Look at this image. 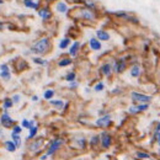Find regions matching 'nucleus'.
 Wrapping results in <instances>:
<instances>
[{
  "label": "nucleus",
  "mask_w": 160,
  "mask_h": 160,
  "mask_svg": "<svg viewBox=\"0 0 160 160\" xmlns=\"http://www.w3.org/2000/svg\"><path fill=\"white\" fill-rule=\"evenodd\" d=\"M53 95H54V91H53V90H47V91L44 93V99L49 100V99L53 97Z\"/></svg>",
  "instance_id": "obj_24"
},
{
  "label": "nucleus",
  "mask_w": 160,
  "mask_h": 160,
  "mask_svg": "<svg viewBox=\"0 0 160 160\" xmlns=\"http://www.w3.org/2000/svg\"><path fill=\"white\" fill-rule=\"evenodd\" d=\"M101 70H102V74L110 75V73H111V65H110V64H105V65L101 68Z\"/></svg>",
  "instance_id": "obj_16"
},
{
  "label": "nucleus",
  "mask_w": 160,
  "mask_h": 160,
  "mask_svg": "<svg viewBox=\"0 0 160 160\" xmlns=\"http://www.w3.org/2000/svg\"><path fill=\"white\" fill-rule=\"evenodd\" d=\"M33 62H34V63H37V64H42V65L47 64V62H46V60H42L41 58H33Z\"/></svg>",
  "instance_id": "obj_30"
},
{
  "label": "nucleus",
  "mask_w": 160,
  "mask_h": 160,
  "mask_svg": "<svg viewBox=\"0 0 160 160\" xmlns=\"http://www.w3.org/2000/svg\"><path fill=\"white\" fill-rule=\"evenodd\" d=\"M96 36H97V38L101 40V41H109V40H110V34L106 32V31H102V30L96 31Z\"/></svg>",
  "instance_id": "obj_7"
},
{
  "label": "nucleus",
  "mask_w": 160,
  "mask_h": 160,
  "mask_svg": "<svg viewBox=\"0 0 160 160\" xmlns=\"http://www.w3.org/2000/svg\"><path fill=\"white\" fill-rule=\"evenodd\" d=\"M154 137L159 140V139H160V131H156V132H155V134H154Z\"/></svg>",
  "instance_id": "obj_36"
},
{
  "label": "nucleus",
  "mask_w": 160,
  "mask_h": 160,
  "mask_svg": "<svg viewBox=\"0 0 160 160\" xmlns=\"http://www.w3.org/2000/svg\"><path fill=\"white\" fill-rule=\"evenodd\" d=\"M3 3H4V2H3V0H0V4H3Z\"/></svg>",
  "instance_id": "obj_39"
},
{
  "label": "nucleus",
  "mask_w": 160,
  "mask_h": 160,
  "mask_svg": "<svg viewBox=\"0 0 160 160\" xmlns=\"http://www.w3.org/2000/svg\"><path fill=\"white\" fill-rule=\"evenodd\" d=\"M137 109H138V111H145V110L148 109V103L139 105V106H137Z\"/></svg>",
  "instance_id": "obj_28"
},
{
  "label": "nucleus",
  "mask_w": 160,
  "mask_h": 160,
  "mask_svg": "<svg viewBox=\"0 0 160 160\" xmlns=\"http://www.w3.org/2000/svg\"><path fill=\"white\" fill-rule=\"evenodd\" d=\"M139 73H140V68H139L138 65H134V67L132 68V70H131V75L136 78V77L139 75Z\"/></svg>",
  "instance_id": "obj_18"
},
{
  "label": "nucleus",
  "mask_w": 160,
  "mask_h": 160,
  "mask_svg": "<svg viewBox=\"0 0 160 160\" xmlns=\"http://www.w3.org/2000/svg\"><path fill=\"white\" fill-rule=\"evenodd\" d=\"M20 101V95H14V97H12V102L14 103H17Z\"/></svg>",
  "instance_id": "obj_34"
},
{
  "label": "nucleus",
  "mask_w": 160,
  "mask_h": 160,
  "mask_svg": "<svg viewBox=\"0 0 160 160\" xmlns=\"http://www.w3.org/2000/svg\"><path fill=\"white\" fill-rule=\"evenodd\" d=\"M5 148H6V150L8 152H15L16 150V145H15V143H14V142H5Z\"/></svg>",
  "instance_id": "obj_13"
},
{
  "label": "nucleus",
  "mask_w": 160,
  "mask_h": 160,
  "mask_svg": "<svg viewBox=\"0 0 160 160\" xmlns=\"http://www.w3.org/2000/svg\"><path fill=\"white\" fill-rule=\"evenodd\" d=\"M156 131H160V123L158 124V128H156Z\"/></svg>",
  "instance_id": "obj_38"
},
{
  "label": "nucleus",
  "mask_w": 160,
  "mask_h": 160,
  "mask_svg": "<svg viewBox=\"0 0 160 160\" xmlns=\"http://www.w3.org/2000/svg\"><path fill=\"white\" fill-rule=\"evenodd\" d=\"M0 77H2L3 79H5V80H9L10 79V72H2L0 73Z\"/></svg>",
  "instance_id": "obj_26"
},
{
  "label": "nucleus",
  "mask_w": 160,
  "mask_h": 160,
  "mask_svg": "<svg viewBox=\"0 0 160 160\" xmlns=\"http://www.w3.org/2000/svg\"><path fill=\"white\" fill-rule=\"evenodd\" d=\"M90 47H91L94 51H99V49H101V43H100L99 40L91 38V40H90Z\"/></svg>",
  "instance_id": "obj_10"
},
{
  "label": "nucleus",
  "mask_w": 160,
  "mask_h": 160,
  "mask_svg": "<svg viewBox=\"0 0 160 160\" xmlns=\"http://www.w3.org/2000/svg\"><path fill=\"white\" fill-rule=\"evenodd\" d=\"M159 144H160V139H159Z\"/></svg>",
  "instance_id": "obj_40"
},
{
  "label": "nucleus",
  "mask_w": 160,
  "mask_h": 160,
  "mask_svg": "<svg viewBox=\"0 0 160 160\" xmlns=\"http://www.w3.org/2000/svg\"><path fill=\"white\" fill-rule=\"evenodd\" d=\"M65 79H67L68 81H73V80L75 79V74H74V73H69V74L65 77Z\"/></svg>",
  "instance_id": "obj_29"
},
{
  "label": "nucleus",
  "mask_w": 160,
  "mask_h": 160,
  "mask_svg": "<svg viewBox=\"0 0 160 160\" xmlns=\"http://www.w3.org/2000/svg\"><path fill=\"white\" fill-rule=\"evenodd\" d=\"M12 105H14L12 100H10V99H5V101H4V109H10Z\"/></svg>",
  "instance_id": "obj_21"
},
{
  "label": "nucleus",
  "mask_w": 160,
  "mask_h": 160,
  "mask_svg": "<svg viewBox=\"0 0 160 160\" xmlns=\"http://www.w3.org/2000/svg\"><path fill=\"white\" fill-rule=\"evenodd\" d=\"M94 89H95V91H101V90H103V84L100 83V84H97Z\"/></svg>",
  "instance_id": "obj_31"
},
{
  "label": "nucleus",
  "mask_w": 160,
  "mask_h": 160,
  "mask_svg": "<svg viewBox=\"0 0 160 160\" xmlns=\"http://www.w3.org/2000/svg\"><path fill=\"white\" fill-rule=\"evenodd\" d=\"M36 133H37V127L32 126V127L30 128V136H28V138H33L34 136H36Z\"/></svg>",
  "instance_id": "obj_22"
},
{
  "label": "nucleus",
  "mask_w": 160,
  "mask_h": 160,
  "mask_svg": "<svg viewBox=\"0 0 160 160\" xmlns=\"http://www.w3.org/2000/svg\"><path fill=\"white\" fill-rule=\"evenodd\" d=\"M32 100H33V101H37V100H38V97H37V96H33V97H32Z\"/></svg>",
  "instance_id": "obj_37"
},
{
  "label": "nucleus",
  "mask_w": 160,
  "mask_h": 160,
  "mask_svg": "<svg viewBox=\"0 0 160 160\" xmlns=\"http://www.w3.org/2000/svg\"><path fill=\"white\" fill-rule=\"evenodd\" d=\"M51 103L53 105V106H56V107H58V109H62L63 106H64V103H63V101H51Z\"/></svg>",
  "instance_id": "obj_23"
},
{
  "label": "nucleus",
  "mask_w": 160,
  "mask_h": 160,
  "mask_svg": "<svg viewBox=\"0 0 160 160\" xmlns=\"http://www.w3.org/2000/svg\"><path fill=\"white\" fill-rule=\"evenodd\" d=\"M57 10H58L59 12H65V11H67V5H65L64 3H58V4H57Z\"/></svg>",
  "instance_id": "obj_20"
},
{
  "label": "nucleus",
  "mask_w": 160,
  "mask_h": 160,
  "mask_svg": "<svg viewBox=\"0 0 160 160\" xmlns=\"http://www.w3.org/2000/svg\"><path fill=\"white\" fill-rule=\"evenodd\" d=\"M43 143V140L42 139H40V140H36V142H33V143L30 145V149L31 150H37L40 147H41V144Z\"/></svg>",
  "instance_id": "obj_15"
},
{
  "label": "nucleus",
  "mask_w": 160,
  "mask_h": 160,
  "mask_svg": "<svg viewBox=\"0 0 160 160\" xmlns=\"http://www.w3.org/2000/svg\"><path fill=\"white\" fill-rule=\"evenodd\" d=\"M11 136H12V142L15 143V145H16L17 148H19V147L21 145V138H20V136H19V134H16V133H12Z\"/></svg>",
  "instance_id": "obj_14"
},
{
  "label": "nucleus",
  "mask_w": 160,
  "mask_h": 160,
  "mask_svg": "<svg viewBox=\"0 0 160 160\" xmlns=\"http://www.w3.org/2000/svg\"><path fill=\"white\" fill-rule=\"evenodd\" d=\"M47 48H48V40L43 38V40L38 41L36 44L32 47V52L37 53V54H42V53H44L47 51Z\"/></svg>",
  "instance_id": "obj_1"
},
{
  "label": "nucleus",
  "mask_w": 160,
  "mask_h": 160,
  "mask_svg": "<svg viewBox=\"0 0 160 160\" xmlns=\"http://www.w3.org/2000/svg\"><path fill=\"white\" fill-rule=\"evenodd\" d=\"M63 143V142L60 140V139H58V140H54V142H53V144L51 145V148L48 149V152H47V155H51V154H53V153H54L59 147H60V144Z\"/></svg>",
  "instance_id": "obj_6"
},
{
  "label": "nucleus",
  "mask_w": 160,
  "mask_h": 160,
  "mask_svg": "<svg viewBox=\"0 0 160 160\" xmlns=\"http://www.w3.org/2000/svg\"><path fill=\"white\" fill-rule=\"evenodd\" d=\"M124 68H126V63H124L122 59L118 60V62L116 63V65H115V70H116L117 73H122L123 70H124Z\"/></svg>",
  "instance_id": "obj_9"
},
{
  "label": "nucleus",
  "mask_w": 160,
  "mask_h": 160,
  "mask_svg": "<svg viewBox=\"0 0 160 160\" xmlns=\"http://www.w3.org/2000/svg\"><path fill=\"white\" fill-rule=\"evenodd\" d=\"M137 156H138V158H142V159H144V158L147 159V158H149V155H148V154H145V153H140V152H138V153H137Z\"/></svg>",
  "instance_id": "obj_32"
},
{
  "label": "nucleus",
  "mask_w": 160,
  "mask_h": 160,
  "mask_svg": "<svg viewBox=\"0 0 160 160\" xmlns=\"http://www.w3.org/2000/svg\"><path fill=\"white\" fill-rule=\"evenodd\" d=\"M0 69H2V72H9V67L6 64H3L2 67H0Z\"/></svg>",
  "instance_id": "obj_35"
},
{
  "label": "nucleus",
  "mask_w": 160,
  "mask_h": 160,
  "mask_svg": "<svg viewBox=\"0 0 160 160\" xmlns=\"http://www.w3.org/2000/svg\"><path fill=\"white\" fill-rule=\"evenodd\" d=\"M21 131H22V128H21V127H19V126H15V127H14V131H12V133L19 134Z\"/></svg>",
  "instance_id": "obj_33"
},
{
  "label": "nucleus",
  "mask_w": 160,
  "mask_h": 160,
  "mask_svg": "<svg viewBox=\"0 0 160 160\" xmlns=\"http://www.w3.org/2000/svg\"><path fill=\"white\" fill-rule=\"evenodd\" d=\"M2 124H3L5 128H10V127L14 126V121H12V118H10L9 115L4 113V115L2 116Z\"/></svg>",
  "instance_id": "obj_3"
},
{
  "label": "nucleus",
  "mask_w": 160,
  "mask_h": 160,
  "mask_svg": "<svg viewBox=\"0 0 160 160\" xmlns=\"http://www.w3.org/2000/svg\"><path fill=\"white\" fill-rule=\"evenodd\" d=\"M81 16L84 17L85 20H93L94 19V14L89 10V9H84L83 11H81Z\"/></svg>",
  "instance_id": "obj_8"
},
{
  "label": "nucleus",
  "mask_w": 160,
  "mask_h": 160,
  "mask_svg": "<svg viewBox=\"0 0 160 160\" xmlns=\"http://www.w3.org/2000/svg\"><path fill=\"white\" fill-rule=\"evenodd\" d=\"M110 123H111L110 116H103V117H101V118H99L96 121V124L99 127H106V126H109Z\"/></svg>",
  "instance_id": "obj_5"
},
{
  "label": "nucleus",
  "mask_w": 160,
  "mask_h": 160,
  "mask_svg": "<svg viewBox=\"0 0 160 160\" xmlns=\"http://www.w3.org/2000/svg\"><path fill=\"white\" fill-rule=\"evenodd\" d=\"M101 143H102V147L103 148H109L111 145V136L107 134V133H102L101 134Z\"/></svg>",
  "instance_id": "obj_4"
},
{
  "label": "nucleus",
  "mask_w": 160,
  "mask_h": 160,
  "mask_svg": "<svg viewBox=\"0 0 160 160\" xmlns=\"http://www.w3.org/2000/svg\"><path fill=\"white\" fill-rule=\"evenodd\" d=\"M79 47H80V43H79V42H74V43H73V46L70 47V51H69L70 56H73V57H74V56H77Z\"/></svg>",
  "instance_id": "obj_11"
},
{
  "label": "nucleus",
  "mask_w": 160,
  "mask_h": 160,
  "mask_svg": "<svg viewBox=\"0 0 160 160\" xmlns=\"http://www.w3.org/2000/svg\"><path fill=\"white\" fill-rule=\"evenodd\" d=\"M24 4H25V6H27V8H32V9H37V8H38V5H37L36 3H33L32 0H25Z\"/></svg>",
  "instance_id": "obj_17"
},
{
  "label": "nucleus",
  "mask_w": 160,
  "mask_h": 160,
  "mask_svg": "<svg viewBox=\"0 0 160 160\" xmlns=\"http://www.w3.org/2000/svg\"><path fill=\"white\" fill-rule=\"evenodd\" d=\"M132 99L134 101H139V102H143V103H147L150 101V96H147V95H143V94H139V93H132L131 94Z\"/></svg>",
  "instance_id": "obj_2"
},
{
  "label": "nucleus",
  "mask_w": 160,
  "mask_h": 160,
  "mask_svg": "<svg viewBox=\"0 0 160 160\" xmlns=\"http://www.w3.org/2000/svg\"><path fill=\"white\" fill-rule=\"evenodd\" d=\"M100 142V137L99 136H95V137H93L91 138V147H95V145H97V143Z\"/></svg>",
  "instance_id": "obj_25"
},
{
  "label": "nucleus",
  "mask_w": 160,
  "mask_h": 160,
  "mask_svg": "<svg viewBox=\"0 0 160 160\" xmlns=\"http://www.w3.org/2000/svg\"><path fill=\"white\" fill-rule=\"evenodd\" d=\"M38 14H40V16L42 17L43 20H47V19H49V17H51V12H49V10H47V9H42V10H40Z\"/></svg>",
  "instance_id": "obj_12"
},
{
  "label": "nucleus",
  "mask_w": 160,
  "mask_h": 160,
  "mask_svg": "<svg viewBox=\"0 0 160 160\" xmlns=\"http://www.w3.org/2000/svg\"><path fill=\"white\" fill-rule=\"evenodd\" d=\"M69 43H70V40H69V38H64V40H62V41H60L59 47H60L62 49H64V48H67V47L69 46Z\"/></svg>",
  "instance_id": "obj_19"
},
{
  "label": "nucleus",
  "mask_w": 160,
  "mask_h": 160,
  "mask_svg": "<svg viewBox=\"0 0 160 160\" xmlns=\"http://www.w3.org/2000/svg\"><path fill=\"white\" fill-rule=\"evenodd\" d=\"M70 63H72L70 59H63V60L59 62V67H65V65H69Z\"/></svg>",
  "instance_id": "obj_27"
}]
</instances>
